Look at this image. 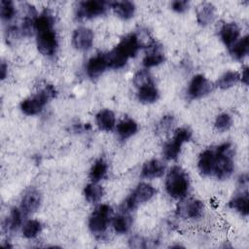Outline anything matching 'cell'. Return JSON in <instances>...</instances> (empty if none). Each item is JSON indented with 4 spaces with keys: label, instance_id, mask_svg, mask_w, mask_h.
<instances>
[{
    "label": "cell",
    "instance_id": "6da1fadb",
    "mask_svg": "<svg viewBox=\"0 0 249 249\" xmlns=\"http://www.w3.org/2000/svg\"><path fill=\"white\" fill-rule=\"evenodd\" d=\"M53 24V15L47 10L39 14L34 21L37 49L48 57L53 56L58 48V39Z\"/></svg>",
    "mask_w": 249,
    "mask_h": 249
},
{
    "label": "cell",
    "instance_id": "7a4b0ae2",
    "mask_svg": "<svg viewBox=\"0 0 249 249\" xmlns=\"http://www.w3.org/2000/svg\"><path fill=\"white\" fill-rule=\"evenodd\" d=\"M164 188L170 197L178 200L185 198L190 190V178L187 172L181 166H172L165 176Z\"/></svg>",
    "mask_w": 249,
    "mask_h": 249
},
{
    "label": "cell",
    "instance_id": "3957f363",
    "mask_svg": "<svg viewBox=\"0 0 249 249\" xmlns=\"http://www.w3.org/2000/svg\"><path fill=\"white\" fill-rule=\"evenodd\" d=\"M214 152L215 158L212 174L219 180H227L234 171L232 145L230 142H225L217 146Z\"/></svg>",
    "mask_w": 249,
    "mask_h": 249
},
{
    "label": "cell",
    "instance_id": "277c9868",
    "mask_svg": "<svg viewBox=\"0 0 249 249\" xmlns=\"http://www.w3.org/2000/svg\"><path fill=\"white\" fill-rule=\"evenodd\" d=\"M55 89L53 86H46L35 94L23 99L20 102V110L26 116H35L43 111L50 99L55 96Z\"/></svg>",
    "mask_w": 249,
    "mask_h": 249
},
{
    "label": "cell",
    "instance_id": "5b68a950",
    "mask_svg": "<svg viewBox=\"0 0 249 249\" xmlns=\"http://www.w3.org/2000/svg\"><path fill=\"white\" fill-rule=\"evenodd\" d=\"M113 208L109 204H98L89 217L88 226L91 233L96 236L103 235L112 223Z\"/></svg>",
    "mask_w": 249,
    "mask_h": 249
},
{
    "label": "cell",
    "instance_id": "8992f818",
    "mask_svg": "<svg viewBox=\"0 0 249 249\" xmlns=\"http://www.w3.org/2000/svg\"><path fill=\"white\" fill-rule=\"evenodd\" d=\"M192 131L186 126L174 130L173 136L164 143L162 147L163 158L167 160H176L182 150V146L192 139Z\"/></svg>",
    "mask_w": 249,
    "mask_h": 249
},
{
    "label": "cell",
    "instance_id": "52a82bcc",
    "mask_svg": "<svg viewBox=\"0 0 249 249\" xmlns=\"http://www.w3.org/2000/svg\"><path fill=\"white\" fill-rule=\"evenodd\" d=\"M156 195L155 188L145 182L139 183L132 193L124 199L121 206V210L131 212L137 208L138 205L150 201Z\"/></svg>",
    "mask_w": 249,
    "mask_h": 249
},
{
    "label": "cell",
    "instance_id": "ba28073f",
    "mask_svg": "<svg viewBox=\"0 0 249 249\" xmlns=\"http://www.w3.org/2000/svg\"><path fill=\"white\" fill-rule=\"evenodd\" d=\"M110 9V2L104 0H88L79 2L75 16L78 19H90L101 17Z\"/></svg>",
    "mask_w": 249,
    "mask_h": 249
},
{
    "label": "cell",
    "instance_id": "9c48e42d",
    "mask_svg": "<svg viewBox=\"0 0 249 249\" xmlns=\"http://www.w3.org/2000/svg\"><path fill=\"white\" fill-rule=\"evenodd\" d=\"M214 85L201 74L195 75L187 88V95L190 99H199L213 90Z\"/></svg>",
    "mask_w": 249,
    "mask_h": 249
},
{
    "label": "cell",
    "instance_id": "30bf717a",
    "mask_svg": "<svg viewBox=\"0 0 249 249\" xmlns=\"http://www.w3.org/2000/svg\"><path fill=\"white\" fill-rule=\"evenodd\" d=\"M94 41V34L92 30L86 26H79L74 29L71 37L72 46L82 52H86L91 49Z\"/></svg>",
    "mask_w": 249,
    "mask_h": 249
},
{
    "label": "cell",
    "instance_id": "8fae6325",
    "mask_svg": "<svg viewBox=\"0 0 249 249\" xmlns=\"http://www.w3.org/2000/svg\"><path fill=\"white\" fill-rule=\"evenodd\" d=\"M182 201L178 205L177 212L179 216L185 219H198L202 216L204 205L201 200L196 198L181 199Z\"/></svg>",
    "mask_w": 249,
    "mask_h": 249
},
{
    "label": "cell",
    "instance_id": "7c38bea8",
    "mask_svg": "<svg viewBox=\"0 0 249 249\" xmlns=\"http://www.w3.org/2000/svg\"><path fill=\"white\" fill-rule=\"evenodd\" d=\"M41 202L42 197L39 191L34 188H30L22 195L19 208L23 212L24 216H27L36 212L39 209Z\"/></svg>",
    "mask_w": 249,
    "mask_h": 249
},
{
    "label": "cell",
    "instance_id": "4fadbf2b",
    "mask_svg": "<svg viewBox=\"0 0 249 249\" xmlns=\"http://www.w3.org/2000/svg\"><path fill=\"white\" fill-rule=\"evenodd\" d=\"M108 68L104 53H97L91 56L86 63L85 72L89 79H97Z\"/></svg>",
    "mask_w": 249,
    "mask_h": 249
},
{
    "label": "cell",
    "instance_id": "5bb4252c",
    "mask_svg": "<svg viewBox=\"0 0 249 249\" xmlns=\"http://www.w3.org/2000/svg\"><path fill=\"white\" fill-rule=\"evenodd\" d=\"M116 47L129 59L134 57L143 46L136 33H129L125 35Z\"/></svg>",
    "mask_w": 249,
    "mask_h": 249
},
{
    "label": "cell",
    "instance_id": "9a60e30c",
    "mask_svg": "<svg viewBox=\"0 0 249 249\" xmlns=\"http://www.w3.org/2000/svg\"><path fill=\"white\" fill-rule=\"evenodd\" d=\"M165 163L159 159L147 160L141 168V176L145 179H155L161 177L165 173Z\"/></svg>",
    "mask_w": 249,
    "mask_h": 249
},
{
    "label": "cell",
    "instance_id": "2e32d148",
    "mask_svg": "<svg viewBox=\"0 0 249 249\" xmlns=\"http://www.w3.org/2000/svg\"><path fill=\"white\" fill-rule=\"evenodd\" d=\"M219 36L223 44L230 48L239 39L240 28L235 22H226L219 30Z\"/></svg>",
    "mask_w": 249,
    "mask_h": 249
},
{
    "label": "cell",
    "instance_id": "e0dca14e",
    "mask_svg": "<svg viewBox=\"0 0 249 249\" xmlns=\"http://www.w3.org/2000/svg\"><path fill=\"white\" fill-rule=\"evenodd\" d=\"M110 9L114 14L123 20H128L132 18L135 15L136 6L133 2L124 0V1H113L110 2Z\"/></svg>",
    "mask_w": 249,
    "mask_h": 249
},
{
    "label": "cell",
    "instance_id": "ac0fdd59",
    "mask_svg": "<svg viewBox=\"0 0 249 249\" xmlns=\"http://www.w3.org/2000/svg\"><path fill=\"white\" fill-rule=\"evenodd\" d=\"M240 188L241 190L238 192V194L234 195L229 201V206L241 216L246 217L249 212V196L247 188Z\"/></svg>",
    "mask_w": 249,
    "mask_h": 249
},
{
    "label": "cell",
    "instance_id": "d6986e66",
    "mask_svg": "<svg viewBox=\"0 0 249 249\" xmlns=\"http://www.w3.org/2000/svg\"><path fill=\"white\" fill-rule=\"evenodd\" d=\"M196 21L201 26L211 24L216 17V8L210 2L200 3L196 7Z\"/></svg>",
    "mask_w": 249,
    "mask_h": 249
},
{
    "label": "cell",
    "instance_id": "ffe728a7",
    "mask_svg": "<svg viewBox=\"0 0 249 249\" xmlns=\"http://www.w3.org/2000/svg\"><path fill=\"white\" fill-rule=\"evenodd\" d=\"M148 50L149 52L145 54V56L142 59V64L144 68L149 69L155 66H159L160 64L164 62L165 55L161 51V48L158 47L156 42L152 46H150Z\"/></svg>",
    "mask_w": 249,
    "mask_h": 249
},
{
    "label": "cell",
    "instance_id": "44dd1931",
    "mask_svg": "<svg viewBox=\"0 0 249 249\" xmlns=\"http://www.w3.org/2000/svg\"><path fill=\"white\" fill-rule=\"evenodd\" d=\"M23 217L24 214L19 207H13L3 222V230L7 233L17 231L22 226Z\"/></svg>",
    "mask_w": 249,
    "mask_h": 249
},
{
    "label": "cell",
    "instance_id": "7402d4cb",
    "mask_svg": "<svg viewBox=\"0 0 249 249\" xmlns=\"http://www.w3.org/2000/svg\"><path fill=\"white\" fill-rule=\"evenodd\" d=\"M137 99L139 102L143 104H152L159 100L160 98V91L156 87L155 83L147 84L141 88L137 89L136 93Z\"/></svg>",
    "mask_w": 249,
    "mask_h": 249
},
{
    "label": "cell",
    "instance_id": "603a6c76",
    "mask_svg": "<svg viewBox=\"0 0 249 249\" xmlns=\"http://www.w3.org/2000/svg\"><path fill=\"white\" fill-rule=\"evenodd\" d=\"M95 124L102 131H111L116 127V116L110 109H102L95 116Z\"/></svg>",
    "mask_w": 249,
    "mask_h": 249
},
{
    "label": "cell",
    "instance_id": "cb8c5ba5",
    "mask_svg": "<svg viewBox=\"0 0 249 249\" xmlns=\"http://www.w3.org/2000/svg\"><path fill=\"white\" fill-rule=\"evenodd\" d=\"M132 226V218L129 212L121 210L119 214L113 216L112 227L114 231L119 234H124L129 231Z\"/></svg>",
    "mask_w": 249,
    "mask_h": 249
},
{
    "label": "cell",
    "instance_id": "d4e9b609",
    "mask_svg": "<svg viewBox=\"0 0 249 249\" xmlns=\"http://www.w3.org/2000/svg\"><path fill=\"white\" fill-rule=\"evenodd\" d=\"M214 158H215L214 149H210V148L204 150L199 155L198 160H197V167L199 172L203 176H209L213 173Z\"/></svg>",
    "mask_w": 249,
    "mask_h": 249
},
{
    "label": "cell",
    "instance_id": "484cf974",
    "mask_svg": "<svg viewBox=\"0 0 249 249\" xmlns=\"http://www.w3.org/2000/svg\"><path fill=\"white\" fill-rule=\"evenodd\" d=\"M115 129L118 137L121 140H126L138 131V124L134 120L126 118L116 124Z\"/></svg>",
    "mask_w": 249,
    "mask_h": 249
},
{
    "label": "cell",
    "instance_id": "4316f807",
    "mask_svg": "<svg viewBox=\"0 0 249 249\" xmlns=\"http://www.w3.org/2000/svg\"><path fill=\"white\" fill-rule=\"evenodd\" d=\"M104 54L108 64V68L112 69H121L124 67L128 60V58L117 47H114L110 52Z\"/></svg>",
    "mask_w": 249,
    "mask_h": 249
},
{
    "label": "cell",
    "instance_id": "83f0119b",
    "mask_svg": "<svg viewBox=\"0 0 249 249\" xmlns=\"http://www.w3.org/2000/svg\"><path fill=\"white\" fill-rule=\"evenodd\" d=\"M84 196L85 199L91 204H95L101 200L104 195V190L102 186H100L98 183L90 182L87 184L84 188Z\"/></svg>",
    "mask_w": 249,
    "mask_h": 249
},
{
    "label": "cell",
    "instance_id": "f1b7e54d",
    "mask_svg": "<svg viewBox=\"0 0 249 249\" xmlns=\"http://www.w3.org/2000/svg\"><path fill=\"white\" fill-rule=\"evenodd\" d=\"M231 55L236 59L241 60L243 59L249 53V37L245 35L239 38L231 47L229 48Z\"/></svg>",
    "mask_w": 249,
    "mask_h": 249
},
{
    "label": "cell",
    "instance_id": "f546056e",
    "mask_svg": "<svg viewBox=\"0 0 249 249\" xmlns=\"http://www.w3.org/2000/svg\"><path fill=\"white\" fill-rule=\"evenodd\" d=\"M108 165L104 159L100 158L94 161V163L91 165L89 172V178L90 179V182L98 183L101 180H103L107 174Z\"/></svg>",
    "mask_w": 249,
    "mask_h": 249
},
{
    "label": "cell",
    "instance_id": "4dcf8cb0",
    "mask_svg": "<svg viewBox=\"0 0 249 249\" xmlns=\"http://www.w3.org/2000/svg\"><path fill=\"white\" fill-rule=\"evenodd\" d=\"M238 82H240L239 73L233 70H229L218 78L215 86L221 89H228L234 87Z\"/></svg>",
    "mask_w": 249,
    "mask_h": 249
},
{
    "label": "cell",
    "instance_id": "1f68e13d",
    "mask_svg": "<svg viewBox=\"0 0 249 249\" xmlns=\"http://www.w3.org/2000/svg\"><path fill=\"white\" fill-rule=\"evenodd\" d=\"M42 231V225L38 220L29 219L21 226V232L25 238H35Z\"/></svg>",
    "mask_w": 249,
    "mask_h": 249
},
{
    "label": "cell",
    "instance_id": "d6a6232c",
    "mask_svg": "<svg viewBox=\"0 0 249 249\" xmlns=\"http://www.w3.org/2000/svg\"><path fill=\"white\" fill-rule=\"evenodd\" d=\"M17 15V9L13 1L1 0L0 2V17L2 21L10 22Z\"/></svg>",
    "mask_w": 249,
    "mask_h": 249
},
{
    "label": "cell",
    "instance_id": "836d02e7",
    "mask_svg": "<svg viewBox=\"0 0 249 249\" xmlns=\"http://www.w3.org/2000/svg\"><path fill=\"white\" fill-rule=\"evenodd\" d=\"M232 125V118L228 113L219 114L214 122V127L219 132L228 131Z\"/></svg>",
    "mask_w": 249,
    "mask_h": 249
},
{
    "label": "cell",
    "instance_id": "e575fe53",
    "mask_svg": "<svg viewBox=\"0 0 249 249\" xmlns=\"http://www.w3.org/2000/svg\"><path fill=\"white\" fill-rule=\"evenodd\" d=\"M175 124V119L171 115L163 116L156 125V133L157 134H165L172 130L173 125Z\"/></svg>",
    "mask_w": 249,
    "mask_h": 249
},
{
    "label": "cell",
    "instance_id": "d590c367",
    "mask_svg": "<svg viewBox=\"0 0 249 249\" xmlns=\"http://www.w3.org/2000/svg\"><path fill=\"white\" fill-rule=\"evenodd\" d=\"M153 79H152V76L149 72L148 69L144 68V69H141V70H138L134 76H133V79H132V83L133 85L136 87V89L138 88H141L147 84H150V83H153Z\"/></svg>",
    "mask_w": 249,
    "mask_h": 249
},
{
    "label": "cell",
    "instance_id": "8d00e7d4",
    "mask_svg": "<svg viewBox=\"0 0 249 249\" xmlns=\"http://www.w3.org/2000/svg\"><path fill=\"white\" fill-rule=\"evenodd\" d=\"M190 5L187 0H175L170 3V9L177 14H183L190 9Z\"/></svg>",
    "mask_w": 249,
    "mask_h": 249
},
{
    "label": "cell",
    "instance_id": "74e56055",
    "mask_svg": "<svg viewBox=\"0 0 249 249\" xmlns=\"http://www.w3.org/2000/svg\"><path fill=\"white\" fill-rule=\"evenodd\" d=\"M146 242L147 241L142 236H139V235L132 236L128 241L129 246L134 247V248H145V247H147Z\"/></svg>",
    "mask_w": 249,
    "mask_h": 249
},
{
    "label": "cell",
    "instance_id": "f35d334b",
    "mask_svg": "<svg viewBox=\"0 0 249 249\" xmlns=\"http://www.w3.org/2000/svg\"><path fill=\"white\" fill-rule=\"evenodd\" d=\"M7 75H8V64L5 61H2L1 65H0V77H1V80H5Z\"/></svg>",
    "mask_w": 249,
    "mask_h": 249
},
{
    "label": "cell",
    "instance_id": "ab89813d",
    "mask_svg": "<svg viewBox=\"0 0 249 249\" xmlns=\"http://www.w3.org/2000/svg\"><path fill=\"white\" fill-rule=\"evenodd\" d=\"M239 75H240V82H242L244 85H247L248 84V67L245 66L241 71V73H239Z\"/></svg>",
    "mask_w": 249,
    "mask_h": 249
}]
</instances>
